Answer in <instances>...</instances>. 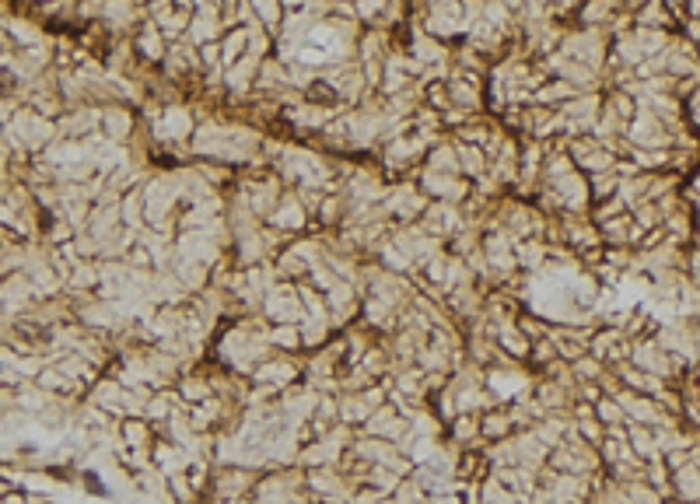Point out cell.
<instances>
[{
  "label": "cell",
  "instance_id": "26",
  "mask_svg": "<svg viewBox=\"0 0 700 504\" xmlns=\"http://www.w3.org/2000/svg\"><path fill=\"white\" fill-rule=\"evenodd\" d=\"M119 438L130 452H140V455H151L154 445H158V427L144 417H123L119 424Z\"/></svg>",
  "mask_w": 700,
  "mask_h": 504
},
{
  "label": "cell",
  "instance_id": "23",
  "mask_svg": "<svg viewBox=\"0 0 700 504\" xmlns=\"http://www.w3.org/2000/svg\"><path fill=\"white\" fill-rule=\"evenodd\" d=\"M630 336L623 333L620 326H602V329H592V343H588V354L595 357V361H602L606 368H613V364L627 361L630 354Z\"/></svg>",
  "mask_w": 700,
  "mask_h": 504
},
{
  "label": "cell",
  "instance_id": "5",
  "mask_svg": "<svg viewBox=\"0 0 700 504\" xmlns=\"http://www.w3.org/2000/svg\"><path fill=\"white\" fill-rule=\"evenodd\" d=\"M263 480V469H249V466H214V476H210V490L207 501L210 504H228V501H249L252 490Z\"/></svg>",
  "mask_w": 700,
  "mask_h": 504
},
{
  "label": "cell",
  "instance_id": "29",
  "mask_svg": "<svg viewBox=\"0 0 700 504\" xmlns=\"http://www.w3.org/2000/svg\"><path fill=\"white\" fill-rule=\"evenodd\" d=\"M553 245H546V238H525V242H515V263L522 273H532L550 259Z\"/></svg>",
  "mask_w": 700,
  "mask_h": 504
},
{
  "label": "cell",
  "instance_id": "16",
  "mask_svg": "<svg viewBox=\"0 0 700 504\" xmlns=\"http://www.w3.org/2000/svg\"><path fill=\"white\" fill-rule=\"evenodd\" d=\"M343 112V105H315V102H294L287 105L284 112H280V119H284L287 126H291L294 133H301V137H315V133H322L329 123H333L336 116Z\"/></svg>",
  "mask_w": 700,
  "mask_h": 504
},
{
  "label": "cell",
  "instance_id": "30",
  "mask_svg": "<svg viewBox=\"0 0 700 504\" xmlns=\"http://www.w3.org/2000/svg\"><path fill=\"white\" fill-rule=\"evenodd\" d=\"M119 221H123V228H130L133 235H140V231L147 228L144 193H140V186L130 189V193H123V200H119Z\"/></svg>",
  "mask_w": 700,
  "mask_h": 504
},
{
  "label": "cell",
  "instance_id": "1",
  "mask_svg": "<svg viewBox=\"0 0 700 504\" xmlns=\"http://www.w3.org/2000/svg\"><path fill=\"white\" fill-rule=\"evenodd\" d=\"M270 322L263 315H242V319L228 322L221 329L214 343V361L221 364L228 375H238V378H252L256 368L273 354L270 347Z\"/></svg>",
  "mask_w": 700,
  "mask_h": 504
},
{
  "label": "cell",
  "instance_id": "32",
  "mask_svg": "<svg viewBox=\"0 0 700 504\" xmlns=\"http://www.w3.org/2000/svg\"><path fill=\"white\" fill-rule=\"evenodd\" d=\"M669 487H676L679 501H686V504L700 501V469L693 466V462H686V466L672 469V480H669Z\"/></svg>",
  "mask_w": 700,
  "mask_h": 504
},
{
  "label": "cell",
  "instance_id": "39",
  "mask_svg": "<svg viewBox=\"0 0 700 504\" xmlns=\"http://www.w3.org/2000/svg\"><path fill=\"white\" fill-rule=\"evenodd\" d=\"M690 200H700V172L693 175V182H690Z\"/></svg>",
  "mask_w": 700,
  "mask_h": 504
},
{
  "label": "cell",
  "instance_id": "36",
  "mask_svg": "<svg viewBox=\"0 0 700 504\" xmlns=\"http://www.w3.org/2000/svg\"><path fill=\"white\" fill-rule=\"evenodd\" d=\"M592 410H595V420H599L606 431H613V427H623L627 424V413H623V406L616 403L613 396H599L592 403Z\"/></svg>",
  "mask_w": 700,
  "mask_h": 504
},
{
  "label": "cell",
  "instance_id": "28",
  "mask_svg": "<svg viewBox=\"0 0 700 504\" xmlns=\"http://www.w3.org/2000/svg\"><path fill=\"white\" fill-rule=\"evenodd\" d=\"M455 154H459V175L466 182H480L483 175H487V168H490L487 151H480V147H473V144H455Z\"/></svg>",
  "mask_w": 700,
  "mask_h": 504
},
{
  "label": "cell",
  "instance_id": "24",
  "mask_svg": "<svg viewBox=\"0 0 700 504\" xmlns=\"http://www.w3.org/2000/svg\"><path fill=\"white\" fill-rule=\"evenodd\" d=\"M224 18H221V4H193V21H189L186 42H193L196 49L210 46V42L224 39Z\"/></svg>",
  "mask_w": 700,
  "mask_h": 504
},
{
  "label": "cell",
  "instance_id": "35",
  "mask_svg": "<svg viewBox=\"0 0 700 504\" xmlns=\"http://www.w3.org/2000/svg\"><path fill=\"white\" fill-rule=\"evenodd\" d=\"M270 347L280 350V354H305L301 347V329L298 326H270Z\"/></svg>",
  "mask_w": 700,
  "mask_h": 504
},
{
  "label": "cell",
  "instance_id": "18",
  "mask_svg": "<svg viewBox=\"0 0 700 504\" xmlns=\"http://www.w3.org/2000/svg\"><path fill=\"white\" fill-rule=\"evenodd\" d=\"M266 228H273L277 235H284L287 242H294V238H301V235L312 231V214L301 207V200L294 196V189H287L284 200L277 203V210H273L270 221H266Z\"/></svg>",
  "mask_w": 700,
  "mask_h": 504
},
{
  "label": "cell",
  "instance_id": "21",
  "mask_svg": "<svg viewBox=\"0 0 700 504\" xmlns=\"http://www.w3.org/2000/svg\"><path fill=\"white\" fill-rule=\"evenodd\" d=\"M147 11V21L165 35V42H182L189 32V21H193V4H154V7H144Z\"/></svg>",
  "mask_w": 700,
  "mask_h": 504
},
{
  "label": "cell",
  "instance_id": "37",
  "mask_svg": "<svg viewBox=\"0 0 700 504\" xmlns=\"http://www.w3.org/2000/svg\"><path fill=\"white\" fill-rule=\"evenodd\" d=\"M476 504H522V497L511 494L508 487H501L494 476H487V480L476 487Z\"/></svg>",
  "mask_w": 700,
  "mask_h": 504
},
{
  "label": "cell",
  "instance_id": "38",
  "mask_svg": "<svg viewBox=\"0 0 700 504\" xmlns=\"http://www.w3.org/2000/svg\"><path fill=\"white\" fill-rule=\"evenodd\" d=\"M672 305H676L683 315H700V291L690 284V277L679 284V294H676V301H672Z\"/></svg>",
  "mask_w": 700,
  "mask_h": 504
},
{
  "label": "cell",
  "instance_id": "12",
  "mask_svg": "<svg viewBox=\"0 0 700 504\" xmlns=\"http://www.w3.org/2000/svg\"><path fill=\"white\" fill-rule=\"evenodd\" d=\"M627 364H634L637 371H648V375L662 378V382H672V378L683 371V361L669 354V350L658 347L655 336H644V340H634L630 343V354H627Z\"/></svg>",
  "mask_w": 700,
  "mask_h": 504
},
{
  "label": "cell",
  "instance_id": "31",
  "mask_svg": "<svg viewBox=\"0 0 700 504\" xmlns=\"http://www.w3.org/2000/svg\"><path fill=\"white\" fill-rule=\"evenodd\" d=\"M102 130L112 144H126V137L133 133V112L123 109V105H112V109L102 112Z\"/></svg>",
  "mask_w": 700,
  "mask_h": 504
},
{
  "label": "cell",
  "instance_id": "27",
  "mask_svg": "<svg viewBox=\"0 0 700 504\" xmlns=\"http://www.w3.org/2000/svg\"><path fill=\"white\" fill-rule=\"evenodd\" d=\"M511 434H518V431H515V420H511L508 403H497V406H490V410L480 413V438H483V445H497V441L511 438Z\"/></svg>",
  "mask_w": 700,
  "mask_h": 504
},
{
  "label": "cell",
  "instance_id": "34",
  "mask_svg": "<svg viewBox=\"0 0 700 504\" xmlns=\"http://www.w3.org/2000/svg\"><path fill=\"white\" fill-rule=\"evenodd\" d=\"M424 168H434V172H452V175H459V154H455V144L452 140H438V144L427 151V158H424Z\"/></svg>",
  "mask_w": 700,
  "mask_h": 504
},
{
  "label": "cell",
  "instance_id": "6",
  "mask_svg": "<svg viewBox=\"0 0 700 504\" xmlns=\"http://www.w3.org/2000/svg\"><path fill=\"white\" fill-rule=\"evenodd\" d=\"M378 207L385 210L392 224H417L424 217V210L431 207L420 186L413 179H403V182H385V193H382V203Z\"/></svg>",
  "mask_w": 700,
  "mask_h": 504
},
{
  "label": "cell",
  "instance_id": "4",
  "mask_svg": "<svg viewBox=\"0 0 700 504\" xmlns=\"http://www.w3.org/2000/svg\"><path fill=\"white\" fill-rule=\"evenodd\" d=\"M301 375H305V354H280V350H273L249 382L256 389H270L273 396H284L287 389H294L301 382Z\"/></svg>",
  "mask_w": 700,
  "mask_h": 504
},
{
  "label": "cell",
  "instance_id": "7",
  "mask_svg": "<svg viewBox=\"0 0 700 504\" xmlns=\"http://www.w3.org/2000/svg\"><path fill=\"white\" fill-rule=\"evenodd\" d=\"M151 126H154V140H158V144L189 151V140H193L196 126H200V116H196V109H189V105L175 102V105H165V109L158 112V119H151Z\"/></svg>",
  "mask_w": 700,
  "mask_h": 504
},
{
  "label": "cell",
  "instance_id": "15",
  "mask_svg": "<svg viewBox=\"0 0 700 504\" xmlns=\"http://www.w3.org/2000/svg\"><path fill=\"white\" fill-rule=\"evenodd\" d=\"M161 74H165V81L168 84H200L203 81V63H200V49L193 46V42H172L168 46V56H165V63H161Z\"/></svg>",
  "mask_w": 700,
  "mask_h": 504
},
{
  "label": "cell",
  "instance_id": "19",
  "mask_svg": "<svg viewBox=\"0 0 700 504\" xmlns=\"http://www.w3.org/2000/svg\"><path fill=\"white\" fill-rule=\"evenodd\" d=\"M357 434H371V438H382V441H392V445H403V441L410 438V417H406L399 406L385 403V406H378V410L371 413L368 424H364Z\"/></svg>",
  "mask_w": 700,
  "mask_h": 504
},
{
  "label": "cell",
  "instance_id": "17",
  "mask_svg": "<svg viewBox=\"0 0 700 504\" xmlns=\"http://www.w3.org/2000/svg\"><path fill=\"white\" fill-rule=\"evenodd\" d=\"M560 123H564V137H581L592 133L602 112V91H588V95H574L567 105H560Z\"/></svg>",
  "mask_w": 700,
  "mask_h": 504
},
{
  "label": "cell",
  "instance_id": "22",
  "mask_svg": "<svg viewBox=\"0 0 700 504\" xmlns=\"http://www.w3.org/2000/svg\"><path fill=\"white\" fill-rule=\"evenodd\" d=\"M417 224L431 238H438V242L448 245L462 228H466V217H462V207H455V203H434L431 200V207L424 210V217H420Z\"/></svg>",
  "mask_w": 700,
  "mask_h": 504
},
{
  "label": "cell",
  "instance_id": "20",
  "mask_svg": "<svg viewBox=\"0 0 700 504\" xmlns=\"http://www.w3.org/2000/svg\"><path fill=\"white\" fill-rule=\"evenodd\" d=\"M557 357L564 364H574L578 357L588 354V343H592V326H574V322H550V336Z\"/></svg>",
  "mask_w": 700,
  "mask_h": 504
},
{
  "label": "cell",
  "instance_id": "33",
  "mask_svg": "<svg viewBox=\"0 0 700 504\" xmlns=\"http://www.w3.org/2000/svg\"><path fill=\"white\" fill-rule=\"evenodd\" d=\"M252 18H256V25L277 42L280 28H284V4H273V0L263 4V0H259V4H252Z\"/></svg>",
  "mask_w": 700,
  "mask_h": 504
},
{
  "label": "cell",
  "instance_id": "13",
  "mask_svg": "<svg viewBox=\"0 0 700 504\" xmlns=\"http://www.w3.org/2000/svg\"><path fill=\"white\" fill-rule=\"evenodd\" d=\"M445 91L452 98V105L459 112H469V116H480L487 112V77L480 74H466V70H448L445 77Z\"/></svg>",
  "mask_w": 700,
  "mask_h": 504
},
{
  "label": "cell",
  "instance_id": "10",
  "mask_svg": "<svg viewBox=\"0 0 700 504\" xmlns=\"http://www.w3.org/2000/svg\"><path fill=\"white\" fill-rule=\"evenodd\" d=\"M564 151H567V158L574 161V168H578L585 179L616 172V161H620L616 154H609L606 147L592 137V133H581V137H564Z\"/></svg>",
  "mask_w": 700,
  "mask_h": 504
},
{
  "label": "cell",
  "instance_id": "11",
  "mask_svg": "<svg viewBox=\"0 0 700 504\" xmlns=\"http://www.w3.org/2000/svg\"><path fill=\"white\" fill-rule=\"evenodd\" d=\"M413 182H417L420 193H424L427 200H434V203H455V207H462V203L473 196V182H466L462 175L434 172V168H424V165L417 168Z\"/></svg>",
  "mask_w": 700,
  "mask_h": 504
},
{
  "label": "cell",
  "instance_id": "25",
  "mask_svg": "<svg viewBox=\"0 0 700 504\" xmlns=\"http://www.w3.org/2000/svg\"><path fill=\"white\" fill-rule=\"evenodd\" d=\"M133 53L140 56V63L161 70V63H165V56H168L165 35H161L158 28L151 25V21H144V25L137 28V35H133Z\"/></svg>",
  "mask_w": 700,
  "mask_h": 504
},
{
  "label": "cell",
  "instance_id": "2",
  "mask_svg": "<svg viewBox=\"0 0 700 504\" xmlns=\"http://www.w3.org/2000/svg\"><path fill=\"white\" fill-rule=\"evenodd\" d=\"M413 14V25L424 28L431 39L445 42V46H455L469 35V14H466V4L452 0V4H424L417 7Z\"/></svg>",
  "mask_w": 700,
  "mask_h": 504
},
{
  "label": "cell",
  "instance_id": "3",
  "mask_svg": "<svg viewBox=\"0 0 700 504\" xmlns=\"http://www.w3.org/2000/svg\"><path fill=\"white\" fill-rule=\"evenodd\" d=\"M546 466H550L553 473H571V476L606 473V469H602V459H599V448H592L588 441H581L578 434H567V438L550 452Z\"/></svg>",
  "mask_w": 700,
  "mask_h": 504
},
{
  "label": "cell",
  "instance_id": "14",
  "mask_svg": "<svg viewBox=\"0 0 700 504\" xmlns=\"http://www.w3.org/2000/svg\"><path fill=\"white\" fill-rule=\"evenodd\" d=\"M259 315H263L270 326H301V322H305V308H301L298 287L280 280V284L263 298Z\"/></svg>",
  "mask_w": 700,
  "mask_h": 504
},
{
  "label": "cell",
  "instance_id": "9",
  "mask_svg": "<svg viewBox=\"0 0 700 504\" xmlns=\"http://www.w3.org/2000/svg\"><path fill=\"white\" fill-rule=\"evenodd\" d=\"M319 77L333 88L336 102L343 105V109H357V105L364 102V98L371 95L368 81H364L361 67H357L354 60L347 63H336V67H319Z\"/></svg>",
  "mask_w": 700,
  "mask_h": 504
},
{
  "label": "cell",
  "instance_id": "8",
  "mask_svg": "<svg viewBox=\"0 0 700 504\" xmlns=\"http://www.w3.org/2000/svg\"><path fill=\"white\" fill-rule=\"evenodd\" d=\"M305 490L315 504H350V497L357 494L354 480L340 466L305 469Z\"/></svg>",
  "mask_w": 700,
  "mask_h": 504
}]
</instances>
